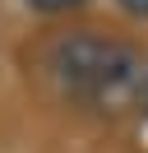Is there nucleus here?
I'll return each instance as SVG.
<instances>
[{"mask_svg": "<svg viewBox=\"0 0 148 153\" xmlns=\"http://www.w3.org/2000/svg\"><path fill=\"white\" fill-rule=\"evenodd\" d=\"M120 10L130 14V19H139V23H148V0H116Z\"/></svg>", "mask_w": 148, "mask_h": 153, "instance_id": "20e7f679", "label": "nucleus"}, {"mask_svg": "<svg viewBox=\"0 0 148 153\" xmlns=\"http://www.w3.org/2000/svg\"><path fill=\"white\" fill-rule=\"evenodd\" d=\"M134 111L148 121V60H144V74H139V88H134Z\"/></svg>", "mask_w": 148, "mask_h": 153, "instance_id": "7ed1b4c3", "label": "nucleus"}, {"mask_svg": "<svg viewBox=\"0 0 148 153\" xmlns=\"http://www.w3.org/2000/svg\"><path fill=\"white\" fill-rule=\"evenodd\" d=\"M33 14H46V19H60V14H74V10H88L92 0H23Z\"/></svg>", "mask_w": 148, "mask_h": 153, "instance_id": "f03ea898", "label": "nucleus"}, {"mask_svg": "<svg viewBox=\"0 0 148 153\" xmlns=\"http://www.w3.org/2000/svg\"><path fill=\"white\" fill-rule=\"evenodd\" d=\"M46 74L60 88V97L88 107V111H107V107L134 102L144 51L111 33L70 28L46 47Z\"/></svg>", "mask_w": 148, "mask_h": 153, "instance_id": "f257e3e1", "label": "nucleus"}]
</instances>
